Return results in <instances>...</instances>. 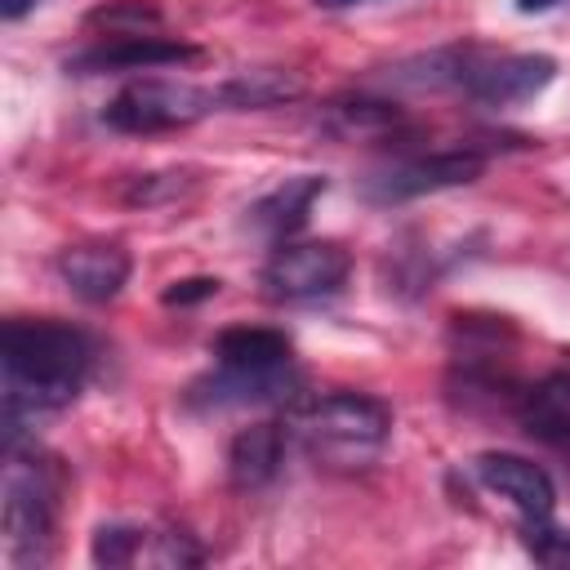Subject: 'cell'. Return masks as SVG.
Returning a JSON list of instances; mask_svg holds the SVG:
<instances>
[{
  "label": "cell",
  "instance_id": "1",
  "mask_svg": "<svg viewBox=\"0 0 570 570\" xmlns=\"http://www.w3.org/2000/svg\"><path fill=\"white\" fill-rule=\"evenodd\" d=\"M94 347L67 321H9L4 325V445H18L36 419L76 401L89 379Z\"/></svg>",
  "mask_w": 570,
  "mask_h": 570
},
{
  "label": "cell",
  "instance_id": "2",
  "mask_svg": "<svg viewBox=\"0 0 570 570\" xmlns=\"http://www.w3.org/2000/svg\"><path fill=\"white\" fill-rule=\"evenodd\" d=\"M289 432L316 463L356 472L383 454V445L392 436V410H387V401H379L370 392H330L307 405L294 401Z\"/></svg>",
  "mask_w": 570,
  "mask_h": 570
},
{
  "label": "cell",
  "instance_id": "3",
  "mask_svg": "<svg viewBox=\"0 0 570 570\" xmlns=\"http://www.w3.org/2000/svg\"><path fill=\"white\" fill-rule=\"evenodd\" d=\"M4 552L13 566H45L53 552L58 525V472L22 445H4V485H0Z\"/></svg>",
  "mask_w": 570,
  "mask_h": 570
},
{
  "label": "cell",
  "instance_id": "4",
  "mask_svg": "<svg viewBox=\"0 0 570 570\" xmlns=\"http://www.w3.org/2000/svg\"><path fill=\"white\" fill-rule=\"evenodd\" d=\"M214 107H218L214 89H200L187 80L142 76V80H129L102 107V120L120 134H169V129H187V125L205 120Z\"/></svg>",
  "mask_w": 570,
  "mask_h": 570
},
{
  "label": "cell",
  "instance_id": "5",
  "mask_svg": "<svg viewBox=\"0 0 570 570\" xmlns=\"http://www.w3.org/2000/svg\"><path fill=\"white\" fill-rule=\"evenodd\" d=\"M485 174V151L476 147H441V151H410L392 156L383 169L361 178V196L370 205H405L445 187L476 183Z\"/></svg>",
  "mask_w": 570,
  "mask_h": 570
},
{
  "label": "cell",
  "instance_id": "6",
  "mask_svg": "<svg viewBox=\"0 0 570 570\" xmlns=\"http://www.w3.org/2000/svg\"><path fill=\"white\" fill-rule=\"evenodd\" d=\"M352 258L338 240H281L263 267V294L276 303L334 298L347 285Z\"/></svg>",
  "mask_w": 570,
  "mask_h": 570
},
{
  "label": "cell",
  "instance_id": "7",
  "mask_svg": "<svg viewBox=\"0 0 570 570\" xmlns=\"http://www.w3.org/2000/svg\"><path fill=\"white\" fill-rule=\"evenodd\" d=\"M200 58L191 40L165 36V31H142V36H107L80 53L67 58V71L76 76H107V71H160Z\"/></svg>",
  "mask_w": 570,
  "mask_h": 570
},
{
  "label": "cell",
  "instance_id": "8",
  "mask_svg": "<svg viewBox=\"0 0 570 570\" xmlns=\"http://www.w3.org/2000/svg\"><path fill=\"white\" fill-rule=\"evenodd\" d=\"M298 401V374L285 370H227L214 365L205 379L187 387L191 410H245V405H294Z\"/></svg>",
  "mask_w": 570,
  "mask_h": 570
},
{
  "label": "cell",
  "instance_id": "9",
  "mask_svg": "<svg viewBox=\"0 0 570 570\" xmlns=\"http://www.w3.org/2000/svg\"><path fill=\"white\" fill-rule=\"evenodd\" d=\"M557 80L552 53H485L468 80V98L481 107H517Z\"/></svg>",
  "mask_w": 570,
  "mask_h": 570
},
{
  "label": "cell",
  "instance_id": "10",
  "mask_svg": "<svg viewBox=\"0 0 570 570\" xmlns=\"http://www.w3.org/2000/svg\"><path fill=\"white\" fill-rule=\"evenodd\" d=\"M472 472H476V481H481L490 494L508 499V503H512L521 517H530V521L552 517V508H557V485H552L548 468L534 463V459H525V454L485 450V454L472 459Z\"/></svg>",
  "mask_w": 570,
  "mask_h": 570
},
{
  "label": "cell",
  "instance_id": "11",
  "mask_svg": "<svg viewBox=\"0 0 570 570\" xmlns=\"http://www.w3.org/2000/svg\"><path fill=\"white\" fill-rule=\"evenodd\" d=\"M53 267H58L62 285H67L80 303H111V298L125 289V281H129L134 258H129V249L116 245V240H80V245L58 249Z\"/></svg>",
  "mask_w": 570,
  "mask_h": 570
},
{
  "label": "cell",
  "instance_id": "12",
  "mask_svg": "<svg viewBox=\"0 0 570 570\" xmlns=\"http://www.w3.org/2000/svg\"><path fill=\"white\" fill-rule=\"evenodd\" d=\"M316 196H325V178H321V174H294V178H281L276 187H267V191L245 209V227L258 232L263 240L281 245V240H289V236L307 223Z\"/></svg>",
  "mask_w": 570,
  "mask_h": 570
},
{
  "label": "cell",
  "instance_id": "13",
  "mask_svg": "<svg viewBox=\"0 0 570 570\" xmlns=\"http://www.w3.org/2000/svg\"><path fill=\"white\" fill-rule=\"evenodd\" d=\"M289 423H249L232 436L227 445V481L236 490H263L276 481L281 463H285V445H289Z\"/></svg>",
  "mask_w": 570,
  "mask_h": 570
},
{
  "label": "cell",
  "instance_id": "14",
  "mask_svg": "<svg viewBox=\"0 0 570 570\" xmlns=\"http://www.w3.org/2000/svg\"><path fill=\"white\" fill-rule=\"evenodd\" d=\"M321 129L334 134L338 142H387L392 134L405 129V111L392 98L374 94H347L321 107Z\"/></svg>",
  "mask_w": 570,
  "mask_h": 570
},
{
  "label": "cell",
  "instance_id": "15",
  "mask_svg": "<svg viewBox=\"0 0 570 570\" xmlns=\"http://www.w3.org/2000/svg\"><path fill=\"white\" fill-rule=\"evenodd\" d=\"M485 53L490 49H481V45H441V49H428V53H414V58L396 62L387 76H392V85L414 89V94H423V89H468V80L481 67Z\"/></svg>",
  "mask_w": 570,
  "mask_h": 570
},
{
  "label": "cell",
  "instance_id": "16",
  "mask_svg": "<svg viewBox=\"0 0 570 570\" xmlns=\"http://www.w3.org/2000/svg\"><path fill=\"white\" fill-rule=\"evenodd\" d=\"M303 89L307 80L294 67H240L214 89V98L218 107H232V111H267V107L303 98Z\"/></svg>",
  "mask_w": 570,
  "mask_h": 570
},
{
  "label": "cell",
  "instance_id": "17",
  "mask_svg": "<svg viewBox=\"0 0 570 570\" xmlns=\"http://www.w3.org/2000/svg\"><path fill=\"white\" fill-rule=\"evenodd\" d=\"M214 365L227 370H285L294 365V343L267 325H227L209 343Z\"/></svg>",
  "mask_w": 570,
  "mask_h": 570
},
{
  "label": "cell",
  "instance_id": "18",
  "mask_svg": "<svg viewBox=\"0 0 570 570\" xmlns=\"http://www.w3.org/2000/svg\"><path fill=\"white\" fill-rule=\"evenodd\" d=\"M512 414H517V423H521L525 436H534L548 450H557V454L570 459V405L566 401H557V396L539 392V383H530V387H521Z\"/></svg>",
  "mask_w": 570,
  "mask_h": 570
},
{
  "label": "cell",
  "instance_id": "19",
  "mask_svg": "<svg viewBox=\"0 0 570 570\" xmlns=\"http://www.w3.org/2000/svg\"><path fill=\"white\" fill-rule=\"evenodd\" d=\"M160 22L165 13L151 0H111L85 18V27H102L107 36H142V31H160Z\"/></svg>",
  "mask_w": 570,
  "mask_h": 570
},
{
  "label": "cell",
  "instance_id": "20",
  "mask_svg": "<svg viewBox=\"0 0 570 570\" xmlns=\"http://www.w3.org/2000/svg\"><path fill=\"white\" fill-rule=\"evenodd\" d=\"M142 543H147V530L142 525H129V521H107L94 530V543H89V557L94 566H134L142 557Z\"/></svg>",
  "mask_w": 570,
  "mask_h": 570
},
{
  "label": "cell",
  "instance_id": "21",
  "mask_svg": "<svg viewBox=\"0 0 570 570\" xmlns=\"http://www.w3.org/2000/svg\"><path fill=\"white\" fill-rule=\"evenodd\" d=\"M196 187V169H156V174H138L125 183V200L129 205H169L183 200Z\"/></svg>",
  "mask_w": 570,
  "mask_h": 570
},
{
  "label": "cell",
  "instance_id": "22",
  "mask_svg": "<svg viewBox=\"0 0 570 570\" xmlns=\"http://www.w3.org/2000/svg\"><path fill=\"white\" fill-rule=\"evenodd\" d=\"M521 543H525V552H530L539 566L570 570V530L548 525V517H539V521L525 517V525H521Z\"/></svg>",
  "mask_w": 570,
  "mask_h": 570
},
{
  "label": "cell",
  "instance_id": "23",
  "mask_svg": "<svg viewBox=\"0 0 570 570\" xmlns=\"http://www.w3.org/2000/svg\"><path fill=\"white\" fill-rule=\"evenodd\" d=\"M156 566H200L205 561V548L196 543V534H187V530H160V534H151V552H147Z\"/></svg>",
  "mask_w": 570,
  "mask_h": 570
},
{
  "label": "cell",
  "instance_id": "24",
  "mask_svg": "<svg viewBox=\"0 0 570 570\" xmlns=\"http://www.w3.org/2000/svg\"><path fill=\"white\" fill-rule=\"evenodd\" d=\"M218 289H223L218 276H183V281H174V285L160 294V303H165V307H196V303L214 298Z\"/></svg>",
  "mask_w": 570,
  "mask_h": 570
},
{
  "label": "cell",
  "instance_id": "25",
  "mask_svg": "<svg viewBox=\"0 0 570 570\" xmlns=\"http://www.w3.org/2000/svg\"><path fill=\"white\" fill-rule=\"evenodd\" d=\"M539 392H548V396L570 405V370H552L548 379H539Z\"/></svg>",
  "mask_w": 570,
  "mask_h": 570
},
{
  "label": "cell",
  "instance_id": "26",
  "mask_svg": "<svg viewBox=\"0 0 570 570\" xmlns=\"http://www.w3.org/2000/svg\"><path fill=\"white\" fill-rule=\"evenodd\" d=\"M36 4H40V0H0V18H4V22H18V18H27Z\"/></svg>",
  "mask_w": 570,
  "mask_h": 570
},
{
  "label": "cell",
  "instance_id": "27",
  "mask_svg": "<svg viewBox=\"0 0 570 570\" xmlns=\"http://www.w3.org/2000/svg\"><path fill=\"white\" fill-rule=\"evenodd\" d=\"M557 4H566V0H517L521 13H548V9H557Z\"/></svg>",
  "mask_w": 570,
  "mask_h": 570
},
{
  "label": "cell",
  "instance_id": "28",
  "mask_svg": "<svg viewBox=\"0 0 570 570\" xmlns=\"http://www.w3.org/2000/svg\"><path fill=\"white\" fill-rule=\"evenodd\" d=\"M316 9H356V4H374V0H312Z\"/></svg>",
  "mask_w": 570,
  "mask_h": 570
}]
</instances>
